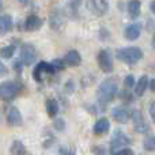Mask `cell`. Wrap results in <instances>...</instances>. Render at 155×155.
I'll use <instances>...</instances> for the list:
<instances>
[{
    "mask_svg": "<svg viewBox=\"0 0 155 155\" xmlns=\"http://www.w3.org/2000/svg\"><path fill=\"white\" fill-rule=\"evenodd\" d=\"M118 86H117V80L113 79V78H107L105 79L101 84L98 86V90H97V98L98 102L102 105H106L109 102H112L114 99L116 94H117Z\"/></svg>",
    "mask_w": 155,
    "mask_h": 155,
    "instance_id": "6da1fadb",
    "label": "cell"
},
{
    "mask_svg": "<svg viewBox=\"0 0 155 155\" xmlns=\"http://www.w3.org/2000/svg\"><path fill=\"white\" fill-rule=\"evenodd\" d=\"M116 57L125 64H136L137 61L143 59V51L136 46L121 48L116 52Z\"/></svg>",
    "mask_w": 155,
    "mask_h": 155,
    "instance_id": "7a4b0ae2",
    "label": "cell"
},
{
    "mask_svg": "<svg viewBox=\"0 0 155 155\" xmlns=\"http://www.w3.org/2000/svg\"><path fill=\"white\" fill-rule=\"evenodd\" d=\"M22 90V84L19 82L8 80V82L0 83V99L3 101H10L15 98Z\"/></svg>",
    "mask_w": 155,
    "mask_h": 155,
    "instance_id": "3957f363",
    "label": "cell"
},
{
    "mask_svg": "<svg viewBox=\"0 0 155 155\" xmlns=\"http://www.w3.org/2000/svg\"><path fill=\"white\" fill-rule=\"evenodd\" d=\"M129 143H131L129 137L127 136L124 132H121L120 129H117V131L113 134V137H112V140H110V153L114 155V153H117L118 150H123V148L128 147Z\"/></svg>",
    "mask_w": 155,
    "mask_h": 155,
    "instance_id": "277c9868",
    "label": "cell"
},
{
    "mask_svg": "<svg viewBox=\"0 0 155 155\" xmlns=\"http://www.w3.org/2000/svg\"><path fill=\"white\" fill-rule=\"evenodd\" d=\"M54 72H56V71L53 70L52 64H49V63H46V61H40L35 65L34 71H33V78H34L35 82L41 83L45 76H51V75H53Z\"/></svg>",
    "mask_w": 155,
    "mask_h": 155,
    "instance_id": "5b68a950",
    "label": "cell"
},
{
    "mask_svg": "<svg viewBox=\"0 0 155 155\" xmlns=\"http://www.w3.org/2000/svg\"><path fill=\"white\" fill-rule=\"evenodd\" d=\"M67 23V16L61 10H53L49 15V25H51L52 30L54 31H60L65 27Z\"/></svg>",
    "mask_w": 155,
    "mask_h": 155,
    "instance_id": "8992f818",
    "label": "cell"
},
{
    "mask_svg": "<svg viewBox=\"0 0 155 155\" xmlns=\"http://www.w3.org/2000/svg\"><path fill=\"white\" fill-rule=\"evenodd\" d=\"M37 60V51L31 44H23L21 46V61L23 65H31Z\"/></svg>",
    "mask_w": 155,
    "mask_h": 155,
    "instance_id": "52a82bcc",
    "label": "cell"
},
{
    "mask_svg": "<svg viewBox=\"0 0 155 155\" xmlns=\"http://www.w3.org/2000/svg\"><path fill=\"white\" fill-rule=\"evenodd\" d=\"M97 61H98V65L104 72L109 74L113 72V56L107 49H102L99 51L98 56H97Z\"/></svg>",
    "mask_w": 155,
    "mask_h": 155,
    "instance_id": "ba28073f",
    "label": "cell"
},
{
    "mask_svg": "<svg viewBox=\"0 0 155 155\" xmlns=\"http://www.w3.org/2000/svg\"><path fill=\"white\" fill-rule=\"evenodd\" d=\"M87 10L95 16H104L109 11L107 0H87Z\"/></svg>",
    "mask_w": 155,
    "mask_h": 155,
    "instance_id": "9c48e42d",
    "label": "cell"
},
{
    "mask_svg": "<svg viewBox=\"0 0 155 155\" xmlns=\"http://www.w3.org/2000/svg\"><path fill=\"white\" fill-rule=\"evenodd\" d=\"M132 121H134V129L137 134H146L148 132V124L144 120V116L139 109L132 112Z\"/></svg>",
    "mask_w": 155,
    "mask_h": 155,
    "instance_id": "30bf717a",
    "label": "cell"
},
{
    "mask_svg": "<svg viewBox=\"0 0 155 155\" xmlns=\"http://www.w3.org/2000/svg\"><path fill=\"white\" fill-rule=\"evenodd\" d=\"M112 116H113V118H114V121H117L118 124H125V123H128L129 118H131V112H129L127 107L117 106L113 109Z\"/></svg>",
    "mask_w": 155,
    "mask_h": 155,
    "instance_id": "8fae6325",
    "label": "cell"
},
{
    "mask_svg": "<svg viewBox=\"0 0 155 155\" xmlns=\"http://www.w3.org/2000/svg\"><path fill=\"white\" fill-rule=\"evenodd\" d=\"M7 123L8 125L11 127H21L23 124V118H22V114L19 112L18 107L12 106L7 113Z\"/></svg>",
    "mask_w": 155,
    "mask_h": 155,
    "instance_id": "7c38bea8",
    "label": "cell"
},
{
    "mask_svg": "<svg viewBox=\"0 0 155 155\" xmlns=\"http://www.w3.org/2000/svg\"><path fill=\"white\" fill-rule=\"evenodd\" d=\"M140 33H142V25L132 23L125 27V30H124V37L128 41H135L140 37Z\"/></svg>",
    "mask_w": 155,
    "mask_h": 155,
    "instance_id": "4fadbf2b",
    "label": "cell"
},
{
    "mask_svg": "<svg viewBox=\"0 0 155 155\" xmlns=\"http://www.w3.org/2000/svg\"><path fill=\"white\" fill-rule=\"evenodd\" d=\"M44 25L42 19L40 18L38 15H29L25 21V30L27 31H35V30L41 29Z\"/></svg>",
    "mask_w": 155,
    "mask_h": 155,
    "instance_id": "5bb4252c",
    "label": "cell"
},
{
    "mask_svg": "<svg viewBox=\"0 0 155 155\" xmlns=\"http://www.w3.org/2000/svg\"><path fill=\"white\" fill-rule=\"evenodd\" d=\"M110 129V123L106 117H102L94 124L93 127V132L97 136H101V135H106Z\"/></svg>",
    "mask_w": 155,
    "mask_h": 155,
    "instance_id": "9a60e30c",
    "label": "cell"
},
{
    "mask_svg": "<svg viewBox=\"0 0 155 155\" xmlns=\"http://www.w3.org/2000/svg\"><path fill=\"white\" fill-rule=\"evenodd\" d=\"M64 63L65 65H71V67H78L82 63V56L80 53L75 49H71L70 52H67V54L64 56Z\"/></svg>",
    "mask_w": 155,
    "mask_h": 155,
    "instance_id": "2e32d148",
    "label": "cell"
},
{
    "mask_svg": "<svg viewBox=\"0 0 155 155\" xmlns=\"http://www.w3.org/2000/svg\"><path fill=\"white\" fill-rule=\"evenodd\" d=\"M148 83H150V80H148L147 75L140 76L139 80L135 83V95L143 97V94L146 93V90H147V87H148Z\"/></svg>",
    "mask_w": 155,
    "mask_h": 155,
    "instance_id": "e0dca14e",
    "label": "cell"
},
{
    "mask_svg": "<svg viewBox=\"0 0 155 155\" xmlns=\"http://www.w3.org/2000/svg\"><path fill=\"white\" fill-rule=\"evenodd\" d=\"M14 27V22L11 15H0V34L10 33Z\"/></svg>",
    "mask_w": 155,
    "mask_h": 155,
    "instance_id": "ac0fdd59",
    "label": "cell"
},
{
    "mask_svg": "<svg viewBox=\"0 0 155 155\" xmlns=\"http://www.w3.org/2000/svg\"><path fill=\"white\" fill-rule=\"evenodd\" d=\"M10 153H11V155H31L30 151L26 148V146L22 142H19V140H14L12 142Z\"/></svg>",
    "mask_w": 155,
    "mask_h": 155,
    "instance_id": "d6986e66",
    "label": "cell"
},
{
    "mask_svg": "<svg viewBox=\"0 0 155 155\" xmlns=\"http://www.w3.org/2000/svg\"><path fill=\"white\" fill-rule=\"evenodd\" d=\"M142 12V3L140 0H129L128 3V14L132 19H136Z\"/></svg>",
    "mask_w": 155,
    "mask_h": 155,
    "instance_id": "ffe728a7",
    "label": "cell"
},
{
    "mask_svg": "<svg viewBox=\"0 0 155 155\" xmlns=\"http://www.w3.org/2000/svg\"><path fill=\"white\" fill-rule=\"evenodd\" d=\"M45 107H46V113H48V116L51 118H54L59 114V104H57L56 99H53V98L46 99Z\"/></svg>",
    "mask_w": 155,
    "mask_h": 155,
    "instance_id": "44dd1931",
    "label": "cell"
},
{
    "mask_svg": "<svg viewBox=\"0 0 155 155\" xmlns=\"http://www.w3.org/2000/svg\"><path fill=\"white\" fill-rule=\"evenodd\" d=\"M14 53H15V46L14 45H8L0 49V56L3 59H11L14 56Z\"/></svg>",
    "mask_w": 155,
    "mask_h": 155,
    "instance_id": "7402d4cb",
    "label": "cell"
},
{
    "mask_svg": "<svg viewBox=\"0 0 155 155\" xmlns=\"http://www.w3.org/2000/svg\"><path fill=\"white\" fill-rule=\"evenodd\" d=\"M143 146L147 151H154L155 150V136L153 135H147L144 137V142H143Z\"/></svg>",
    "mask_w": 155,
    "mask_h": 155,
    "instance_id": "603a6c76",
    "label": "cell"
},
{
    "mask_svg": "<svg viewBox=\"0 0 155 155\" xmlns=\"http://www.w3.org/2000/svg\"><path fill=\"white\" fill-rule=\"evenodd\" d=\"M51 64H52V67H53V70L56 71V72H57V71H60V70L63 71V70L65 68V63H64V60H59V59H56V60H53V61H52Z\"/></svg>",
    "mask_w": 155,
    "mask_h": 155,
    "instance_id": "cb8c5ba5",
    "label": "cell"
},
{
    "mask_svg": "<svg viewBox=\"0 0 155 155\" xmlns=\"http://www.w3.org/2000/svg\"><path fill=\"white\" fill-rule=\"evenodd\" d=\"M54 128L57 129V131H60V132H63L65 129V123H64V120L63 118H57V120H54Z\"/></svg>",
    "mask_w": 155,
    "mask_h": 155,
    "instance_id": "d4e9b609",
    "label": "cell"
},
{
    "mask_svg": "<svg viewBox=\"0 0 155 155\" xmlns=\"http://www.w3.org/2000/svg\"><path fill=\"white\" fill-rule=\"evenodd\" d=\"M135 78L132 75H128L125 78V80H124V86H125L127 88H131V87H135Z\"/></svg>",
    "mask_w": 155,
    "mask_h": 155,
    "instance_id": "484cf974",
    "label": "cell"
},
{
    "mask_svg": "<svg viewBox=\"0 0 155 155\" xmlns=\"http://www.w3.org/2000/svg\"><path fill=\"white\" fill-rule=\"evenodd\" d=\"M59 155H75V151H74L72 148H68V147L61 146V147L59 148Z\"/></svg>",
    "mask_w": 155,
    "mask_h": 155,
    "instance_id": "4316f807",
    "label": "cell"
},
{
    "mask_svg": "<svg viewBox=\"0 0 155 155\" xmlns=\"http://www.w3.org/2000/svg\"><path fill=\"white\" fill-rule=\"evenodd\" d=\"M91 151H93L95 155H105V148L101 147V146H97V147H93L91 148Z\"/></svg>",
    "mask_w": 155,
    "mask_h": 155,
    "instance_id": "83f0119b",
    "label": "cell"
},
{
    "mask_svg": "<svg viewBox=\"0 0 155 155\" xmlns=\"http://www.w3.org/2000/svg\"><path fill=\"white\" fill-rule=\"evenodd\" d=\"M116 155H134V151L131 150V148H123V150H120V151H117L116 153Z\"/></svg>",
    "mask_w": 155,
    "mask_h": 155,
    "instance_id": "f1b7e54d",
    "label": "cell"
},
{
    "mask_svg": "<svg viewBox=\"0 0 155 155\" xmlns=\"http://www.w3.org/2000/svg\"><path fill=\"white\" fill-rule=\"evenodd\" d=\"M148 112H150V116H151V118H153V121H154V124H155V101L150 104Z\"/></svg>",
    "mask_w": 155,
    "mask_h": 155,
    "instance_id": "f546056e",
    "label": "cell"
},
{
    "mask_svg": "<svg viewBox=\"0 0 155 155\" xmlns=\"http://www.w3.org/2000/svg\"><path fill=\"white\" fill-rule=\"evenodd\" d=\"M7 72H8V71H7V67H5V65L3 64L2 61H0V78L4 76V75H7Z\"/></svg>",
    "mask_w": 155,
    "mask_h": 155,
    "instance_id": "4dcf8cb0",
    "label": "cell"
},
{
    "mask_svg": "<svg viewBox=\"0 0 155 155\" xmlns=\"http://www.w3.org/2000/svg\"><path fill=\"white\" fill-rule=\"evenodd\" d=\"M148 86H150L151 91H153V93H155V79H151L150 83H148Z\"/></svg>",
    "mask_w": 155,
    "mask_h": 155,
    "instance_id": "1f68e13d",
    "label": "cell"
},
{
    "mask_svg": "<svg viewBox=\"0 0 155 155\" xmlns=\"http://www.w3.org/2000/svg\"><path fill=\"white\" fill-rule=\"evenodd\" d=\"M150 10H151V12L155 15V0H153L151 2V4H150Z\"/></svg>",
    "mask_w": 155,
    "mask_h": 155,
    "instance_id": "d6a6232c",
    "label": "cell"
},
{
    "mask_svg": "<svg viewBox=\"0 0 155 155\" xmlns=\"http://www.w3.org/2000/svg\"><path fill=\"white\" fill-rule=\"evenodd\" d=\"M80 3H82V0H71V4H74L75 7H78Z\"/></svg>",
    "mask_w": 155,
    "mask_h": 155,
    "instance_id": "836d02e7",
    "label": "cell"
},
{
    "mask_svg": "<svg viewBox=\"0 0 155 155\" xmlns=\"http://www.w3.org/2000/svg\"><path fill=\"white\" fill-rule=\"evenodd\" d=\"M19 3H21V4H27V2H29V0H18Z\"/></svg>",
    "mask_w": 155,
    "mask_h": 155,
    "instance_id": "e575fe53",
    "label": "cell"
},
{
    "mask_svg": "<svg viewBox=\"0 0 155 155\" xmlns=\"http://www.w3.org/2000/svg\"><path fill=\"white\" fill-rule=\"evenodd\" d=\"M153 46L155 48V33H154V37H153Z\"/></svg>",
    "mask_w": 155,
    "mask_h": 155,
    "instance_id": "d590c367",
    "label": "cell"
}]
</instances>
